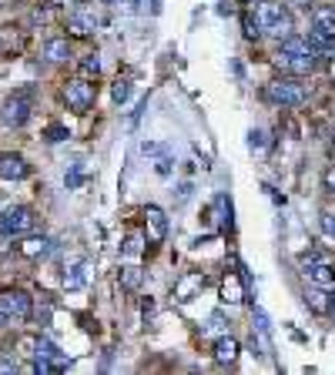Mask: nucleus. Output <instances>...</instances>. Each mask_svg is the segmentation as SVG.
I'll return each instance as SVG.
<instances>
[{"label": "nucleus", "mask_w": 335, "mask_h": 375, "mask_svg": "<svg viewBox=\"0 0 335 375\" xmlns=\"http://www.w3.org/2000/svg\"><path fill=\"white\" fill-rule=\"evenodd\" d=\"M255 17H258V24H262V31L275 34L279 41L292 34V17H289V7H285V4H275V0H258Z\"/></svg>", "instance_id": "1"}, {"label": "nucleus", "mask_w": 335, "mask_h": 375, "mask_svg": "<svg viewBox=\"0 0 335 375\" xmlns=\"http://www.w3.org/2000/svg\"><path fill=\"white\" fill-rule=\"evenodd\" d=\"M265 98L272 101V104H282V108H299V104H305V98H309V88L302 84L299 78H279L272 81L265 88Z\"/></svg>", "instance_id": "2"}, {"label": "nucleus", "mask_w": 335, "mask_h": 375, "mask_svg": "<svg viewBox=\"0 0 335 375\" xmlns=\"http://www.w3.org/2000/svg\"><path fill=\"white\" fill-rule=\"evenodd\" d=\"M34 208L27 205H14L0 215V235H7V238H21V235L34 232Z\"/></svg>", "instance_id": "3"}, {"label": "nucleus", "mask_w": 335, "mask_h": 375, "mask_svg": "<svg viewBox=\"0 0 335 375\" xmlns=\"http://www.w3.org/2000/svg\"><path fill=\"white\" fill-rule=\"evenodd\" d=\"M34 309V302L27 292H21V288H7V292H0V322H21L27 319Z\"/></svg>", "instance_id": "4"}, {"label": "nucleus", "mask_w": 335, "mask_h": 375, "mask_svg": "<svg viewBox=\"0 0 335 375\" xmlns=\"http://www.w3.org/2000/svg\"><path fill=\"white\" fill-rule=\"evenodd\" d=\"M275 64H279L282 71H289L292 78H309L319 61H315V51H302V54H295V51H282V47H279Z\"/></svg>", "instance_id": "5"}, {"label": "nucleus", "mask_w": 335, "mask_h": 375, "mask_svg": "<svg viewBox=\"0 0 335 375\" xmlns=\"http://www.w3.org/2000/svg\"><path fill=\"white\" fill-rule=\"evenodd\" d=\"M94 98H98V88H94L91 81H84V78L71 81V84L64 88V101H67V108H71V111H78V114L91 111Z\"/></svg>", "instance_id": "6"}, {"label": "nucleus", "mask_w": 335, "mask_h": 375, "mask_svg": "<svg viewBox=\"0 0 335 375\" xmlns=\"http://www.w3.org/2000/svg\"><path fill=\"white\" fill-rule=\"evenodd\" d=\"M27 118H31V91H17V94L0 108V121L7 124V128H21Z\"/></svg>", "instance_id": "7"}, {"label": "nucleus", "mask_w": 335, "mask_h": 375, "mask_svg": "<svg viewBox=\"0 0 335 375\" xmlns=\"http://www.w3.org/2000/svg\"><path fill=\"white\" fill-rule=\"evenodd\" d=\"M27 175H31V165H27L21 155H14V151H4V155H0V178H4V181H24Z\"/></svg>", "instance_id": "8"}, {"label": "nucleus", "mask_w": 335, "mask_h": 375, "mask_svg": "<svg viewBox=\"0 0 335 375\" xmlns=\"http://www.w3.org/2000/svg\"><path fill=\"white\" fill-rule=\"evenodd\" d=\"M145 225H148V242H165L168 238V215L158 205H148L145 208Z\"/></svg>", "instance_id": "9"}, {"label": "nucleus", "mask_w": 335, "mask_h": 375, "mask_svg": "<svg viewBox=\"0 0 335 375\" xmlns=\"http://www.w3.org/2000/svg\"><path fill=\"white\" fill-rule=\"evenodd\" d=\"M302 272H305V278H309L312 285H322V288L335 285V272L325 258H319V262H302Z\"/></svg>", "instance_id": "10"}, {"label": "nucleus", "mask_w": 335, "mask_h": 375, "mask_svg": "<svg viewBox=\"0 0 335 375\" xmlns=\"http://www.w3.org/2000/svg\"><path fill=\"white\" fill-rule=\"evenodd\" d=\"M238 355H242V345H238V339H232L228 332L215 339V362L218 365H234Z\"/></svg>", "instance_id": "11"}, {"label": "nucleus", "mask_w": 335, "mask_h": 375, "mask_svg": "<svg viewBox=\"0 0 335 375\" xmlns=\"http://www.w3.org/2000/svg\"><path fill=\"white\" fill-rule=\"evenodd\" d=\"M67 27H71V34H78V37H88L98 27V11L94 7H81V11H74L67 17Z\"/></svg>", "instance_id": "12"}, {"label": "nucleus", "mask_w": 335, "mask_h": 375, "mask_svg": "<svg viewBox=\"0 0 335 375\" xmlns=\"http://www.w3.org/2000/svg\"><path fill=\"white\" fill-rule=\"evenodd\" d=\"M309 44H312L315 57H335V34L312 27V31H309Z\"/></svg>", "instance_id": "13"}, {"label": "nucleus", "mask_w": 335, "mask_h": 375, "mask_svg": "<svg viewBox=\"0 0 335 375\" xmlns=\"http://www.w3.org/2000/svg\"><path fill=\"white\" fill-rule=\"evenodd\" d=\"M222 302L225 305H238V302H245V285H242V278L228 272L222 282Z\"/></svg>", "instance_id": "14"}, {"label": "nucleus", "mask_w": 335, "mask_h": 375, "mask_svg": "<svg viewBox=\"0 0 335 375\" xmlns=\"http://www.w3.org/2000/svg\"><path fill=\"white\" fill-rule=\"evenodd\" d=\"M201 288H205V275H201V272H191V275H185L178 285H175V298H178V302H191L195 292H201Z\"/></svg>", "instance_id": "15"}, {"label": "nucleus", "mask_w": 335, "mask_h": 375, "mask_svg": "<svg viewBox=\"0 0 335 375\" xmlns=\"http://www.w3.org/2000/svg\"><path fill=\"white\" fill-rule=\"evenodd\" d=\"M84 285H88V265L78 262V265H71L64 272V288H67V292H81Z\"/></svg>", "instance_id": "16"}, {"label": "nucleus", "mask_w": 335, "mask_h": 375, "mask_svg": "<svg viewBox=\"0 0 335 375\" xmlns=\"http://www.w3.org/2000/svg\"><path fill=\"white\" fill-rule=\"evenodd\" d=\"M44 57L51 61V64H64L67 57H71V44H67V37H54V41H47Z\"/></svg>", "instance_id": "17"}, {"label": "nucleus", "mask_w": 335, "mask_h": 375, "mask_svg": "<svg viewBox=\"0 0 335 375\" xmlns=\"http://www.w3.org/2000/svg\"><path fill=\"white\" fill-rule=\"evenodd\" d=\"M305 305L312 312H319V315H329V309H332V298L322 292V285H315L309 288V295H305Z\"/></svg>", "instance_id": "18"}, {"label": "nucleus", "mask_w": 335, "mask_h": 375, "mask_svg": "<svg viewBox=\"0 0 335 375\" xmlns=\"http://www.w3.org/2000/svg\"><path fill=\"white\" fill-rule=\"evenodd\" d=\"M17 252H21L24 258H44V255L51 252V242H47V238H24Z\"/></svg>", "instance_id": "19"}, {"label": "nucleus", "mask_w": 335, "mask_h": 375, "mask_svg": "<svg viewBox=\"0 0 335 375\" xmlns=\"http://www.w3.org/2000/svg\"><path fill=\"white\" fill-rule=\"evenodd\" d=\"M118 282H121V288H128V292H138L141 282H145V272L138 265H124L121 272H118Z\"/></svg>", "instance_id": "20"}, {"label": "nucleus", "mask_w": 335, "mask_h": 375, "mask_svg": "<svg viewBox=\"0 0 335 375\" xmlns=\"http://www.w3.org/2000/svg\"><path fill=\"white\" fill-rule=\"evenodd\" d=\"M34 355H41V359H51V362H57L61 369H67V359L61 355V349H57L54 342H47V339H37V349H34Z\"/></svg>", "instance_id": "21"}, {"label": "nucleus", "mask_w": 335, "mask_h": 375, "mask_svg": "<svg viewBox=\"0 0 335 375\" xmlns=\"http://www.w3.org/2000/svg\"><path fill=\"white\" fill-rule=\"evenodd\" d=\"M312 27L335 34V7H315L312 11Z\"/></svg>", "instance_id": "22"}, {"label": "nucleus", "mask_w": 335, "mask_h": 375, "mask_svg": "<svg viewBox=\"0 0 335 375\" xmlns=\"http://www.w3.org/2000/svg\"><path fill=\"white\" fill-rule=\"evenodd\" d=\"M205 335H225V332H228V319H225V312H215L212 319L205 322Z\"/></svg>", "instance_id": "23"}, {"label": "nucleus", "mask_w": 335, "mask_h": 375, "mask_svg": "<svg viewBox=\"0 0 335 375\" xmlns=\"http://www.w3.org/2000/svg\"><path fill=\"white\" fill-rule=\"evenodd\" d=\"M37 375H54V372H64L57 362H51V359H41V355H34V365H31Z\"/></svg>", "instance_id": "24"}, {"label": "nucleus", "mask_w": 335, "mask_h": 375, "mask_svg": "<svg viewBox=\"0 0 335 375\" xmlns=\"http://www.w3.org/2000/svg\"><path fill=\"white\" fill-rule=\"evenodd\" d=\"M141 235H128V242H124V248H121V255L124 258H134V255H141Z\"/></svg>", "instance_id": "25"}, {"label": "nucleus", "mask_w": 335, "mask_h": 375, "mask_svg": "<svg viewBox=\"0 0 335 375\" xmlns=\"http://www.w3.org/2000/svg\"><path fill=\"white\" fill-rule=\"evenodd\" d=\"M111 98L118 101V104H124V101L131 98V81H118V84L111 88Z\"/></svg>", "instance_id": "26"}, {"label": "nucleus", "mask_w": 335, "mask_h": 375, "mask_svg": "<svg viewBox=\"0 0 335 375\" xmlns=\"http://www.w3.org/2000/svg\"><path fill=\"white\" fill-rule=\"evenodd\" d=\"M44 138H47V141H51V144H57V141H64V138H67V128H64V124H47V131H44Z\"/></svg>", "instance_id": "27"}, {"label": "nucleus", "mask_w": 335, "mask_h": 375, "mask_svg": "<svg viewBox=\"0 0 335 375\" xmlns=\"http://www.w3.org/2000/svg\"><path fill=\"white\" fill-rule=\"evenodd\" d=\"M81 74H94V78H98L100 74V61L94 54H88L84 57V61H81Z\"/></svg>", "instance_id": "28"}, {"label": "nucleus", "mask_w": 335, "mask_h": 375, "mask_svg": "<svg viewBox=\"0 0 335 375\" xmlns=\"http://www.w3.org/2000/svg\"><path fill=\"white\" fill-rule=\"evenodd\" d=\"M258 34H262V24H258V17L245 14V37H258Z\"/></svg>", "instance_id": "29"}, {"label": "nucleus", "mask_w": 335, "mask_h": 375, "mask_svg": "<svg viewBox=\"0 0 335 375\" xmlns=\"http://www.w3.org/2000/svg\"><path fill=\"white\" fill-rule=\"evenodd\" d=\"M248 148H252V151H262V148H265V134L252 131V134H248Z\"/></svg>", "instance_id": "30"}, {"label": "nucleus", "mask_w": 335, "mask_h": 375, "mask_svg": "<svg viewBox=\"0 0 335 375\" xmlns=\"http://www.w3.org/2000/svg\"><path fill=\"white\" fill-rule=\"evenodd\" d=\"M322 228H325V235H332V238H335V215H332V211H325V215H322Z\"/></svg>", "instance_id": "31"}, {"label": "nucleus", "mask_w": 335, "mask_h": 375, "mask_svg": "<svg viewBox=\"0 0 335 375\" xmlns=\"http://www.w3.org/2000/svg\"><path fill=\"white\" fill-rule=\"evenodd\" d=\"M255 325H258V332H262V335H268V329H272V325H268V319H265V312H262V309H255Z\"/></svg>", "instance_id": "32"}, {"label": "nucleus", "mask_w": 335, "mask_h": 375, "mask_svg": "<svg viewBox=\"0 0 335 375\" xmlns=\"http://www.w3.org/2000/svg\"><path fill=\"white\" fill-rule=\"evenodd\" d=\"M325 191H332V195H335V165L325 171Z\"/></svg>", "instance_id": "33"}, {"label": "nucleus", "mask_w": 335, "mask_h": 375, "mask_svg": "<svg viewBox=\"0 0 335 375\" xmlns=\"http://www.w3.org/2000/svg\"><path fill=\"white\" fill-rule=\"evenodd\" d=\"M0 372H17V362H14V359H4V362H0Z\"/></svg>", "instance_id": "34"}, {"label": "nucleus", "mask_w": 335, "mask_h": 375, "mask_svg": "<svg viewBox=\"0 0 335 375\" xmlns=\"http://www.w3.org/2000/svg\"><path fill=\"white\" fill-rule=\"evenodd\" d=\"M151 312H155V302H151V298H145V302H141V315H151Z\"/></svg>", "instance_id": "35"}, {"label": "nucleus", "mask_w": 335, "mask_h": 375, "mask_svg": "<svg viewBox=\"0 0 335 375\" xmlns=\"http://www.w3.org/2000/svg\"><path fill=\"white\" fill-rule=\"evenodd\" d=\"M47 7H67V4H71V0H44Z\"/></svg>", "instance_id": "36"}, {"label": "nucleus", "mask_w": 335, "mask_h": 375, "mask_svg": "<svg viewBox=\"0 0 335 375\" xmlns=\"http://www.w3.org/2000/svg\"><path fill=\"white\" fill-rule=\"evenodd\" d=\"M128 4H131V7H134V11H138V7H141V0H128Z\"/></svg>", "instance_id": "37"}, {"label": "nucleus", "mask_w": 335, "mask_h": 375, "mask_svg": "<svg viewBox=\"0 0 335 375\" xmlns=\"http://www.w3.org/2000/svg\"><path fill=\"white\" fill-rule=\"evenodd\" d=\"M329 315H332V322H335V298H332V309H329Z\"/></svg>", "instance_id": "38"}, {"label": "nucleus", "mask_w": 335, "mask_h": 375, "mask_svg": "<svg viewBox=\"0 0 335 375\" xmlns=\"http://www.w3.org/2000/svg\"><path fill=\"white\" fill-rule=\"evenodd\" d=\"M245 4H258V0H245Z\"/></svg>", "instance_id": "39"}]
</instances>
